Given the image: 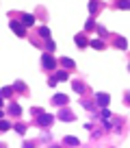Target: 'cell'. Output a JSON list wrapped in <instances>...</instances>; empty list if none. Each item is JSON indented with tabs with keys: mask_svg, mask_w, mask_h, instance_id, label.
Returning <instances> with one entry per match:
<instances>
[{
	"mask_svg": "<svg viewBox=\"0 0 130 148\" xmlns=\"http://www.w3.org/2000/svg\"><path fill=\"white\" fill-rule=\"evenodd\" d=\"M41 63H43V68H48V70L57 68V61H54L52 54H43V57H41Z\"/></svg>",
	"mask_w": 130,
	"mask_h": 148,
	"instance_id": "cell-1",
	"label": "cell"
},
{
	"mask_svg": "<svg viewBox=\"0 0 130 148\" xmlns=\"http://www.w3.org/2000/svg\"><path fill=\"white\" fill-rule=\"evenodd\" d=\"M11 31H15V33L20 35V37H24V24H22V22H11Z\"/></svg>",
	"mask_w": 130,
	"mask_h": 148,
	"instance_id": "cell-2",
	"label": "cell"
},
{
	"mask_svg": "<svg viewBox=\"0 0 130 148\" xmlns=\"http://www.w3.org/2000/svg\"><path fill=\"white\" fill-rule=\"evenodd\" d=\"M37 122L41 124V126H46V124H50V122H52V115H46V113H39V115H37Z\"/></svg>",
	"mask_w": 130,
	"mask_h": 148,
	"instance_id": "cell-3",
	"label": "cell"
},
{
	"mask_svg": "<svg viewBox=\"0 0 130 148\" xmlns=\"http://www.w3.org/2000/svg\"><path fill=\"white\" fill-rule=\"evenodd\" d=\"M22 24H24V26H33L35 24V15L24 13V15H22Z\"/></svg>",
	"mask_w": 130,
	"mask_h": 148,
	"instance_id": "cell-4",
	"label": "cell"
},
{
	"mask_svg": "<svg viewBox=\"0 0 130 148\" xmlns=\"http://www.w3.org/2000/svg\"><path fill=\"white\" fill-rule=\"evenodd\" d=\"M52 103H54V105H67V96H65V94H57Z\"/></svg>",
	"mask_w": 130,
	"mask_h": 148,
	"instance_id": "cell-5",
	"label": "cell"
},
{
	"mask_svg": "<svg viewBox=\"0 0 130 148\" xmlns=\"http://www.w3.org/2000/svg\"><path fill=\"white\" fill-rule=\"evenodd\" d=\"M76 44L80 46V48H85V46L89 44V41H87V37H85V35H76Z\"/></svg>",
	"mask_w": 130,
	"mask_h": 148,
	"instance_id": "cell-6",
	"label": "cell"
},
{
	"mask_svg": "<svg viewBox=\"0 0 130 148\" xmlns=\"http://www.w3.org/2000/svg\"><path fill=\"white\" fill-rule=\"evenodd\" d=\"M98 105L106 107V105H108V96H106V94H98Z\"/></svg>",
	"mask_w": 130,
	"mask_h": 148,
	"instance_id": "cell-7",
	"label": "cell"
},
{
	"mask_svg": "<svg viewBox=\"0 0 130 148\" xmlns=\"http://www.w3.org/2000/svg\"><path fill=\"white\" fill-rule=\"evenodd\" d=\"M59 118H61V120H67V122H72L74 115L69 113V111H61V113H59Z\"/></svg>",
	"mask_w": 130,
	"mask_h": 148,
	"instance_id": "cell-8",
	"label": "cell"
},
{
	"mask_svg": "<svg viewBox=\"0 0 130 148\" xmlns=\"http://www.w3.org/2000/svg\"><path fill=\"white\" fill-rule=\"evenodd\" d=\"M65 144H67V146H78L80 142H78L76 137H65Z\"/></svg>",
	"mask_w": 130,
	"mask_h": 148,
	"instance_id": "cell-9",
	"label": "cell"
},
{
	"mask_svg": "<svg viewBox=\"0 0 130 148\" xmlns=\"http://www.w3.org/2000/svg\"><path fill=\"white\" fill-rule=\"evenodd\" d=\"M61 63H63V68H72V65H74V61H72V59H67V57H63V59H61Z\"/></svg>",
	"mask_w": 130,
	"mask_h": 148,
	"instance_id": "cell-10",
	"label": "cell"
},
{
	"mask_svg": "<svg viewBox=\"0 0 130 148\" xmlns=\"http://www.w3.org/2000/svg\"><path fill=\"white\" fill-rule=\"evenodd\" d=\"M117 7H119V9H130V0H119Z\"/></svg>",
	"mask_w": 130,
	"mask_h": 148,
	"instance_id": "cell-11",
	"label": "cell"
},
{
	"mask_svg": "<svg viewBox=\"0 0 130 148\" xmlns=\"http://www.w3.org/2000/svg\"><path fill=\"white\" fill-rule=\"evenodd\" d=\"M54 81H67V72H57Z\"/></svg>",
	"mask_w": 130,
	"mask_h": 148,
	"instance_id": "cell-12",
	"label": "cell"
},
{
	"mask_svg": "<svg viewBox=\"0 0 130 148\" xmlns=\"http://www.w3.org/2000/svg\"><path fill=\"white\" fill-rule=\"evenodd\" d=\"M91 46H93L96 50H102V48H104V44H102L100 39H93V41H91Z\"/></svg>",
	"mask_w": 130,
	"mask_h": 148,
	"instance_id": "cell-13",
	"label": "cell"
},
{
	"mask_svg": "<svg viewBox=\"0 0 130 148\" xmlns=\"http://www.w3.org/2000/svg\"><path fill=\"white\" fill-rule=\"evenodd\" d=\"M39 35H41V37H50V29H46V26L39 29Z\"/></svg>",
	"mask_w": 130,
	"mask_h": 148,
	"instance_id": "cell-14",
	"label": "cell"
},
{
	"mask_svg": "<svg viewBox=\"0 0 130 148\" xmlns=\"http://www.w3.org/2000/svg\"><path fill=\"white\" fill-rule=\"evenodd\" d=\"M89 11H98V0H91V2H89Z\"/></svg>",
	"mask_w": 130,
	"mask_h": 148,
	"instance_id": "cell-15",
	"label": "cell"
},
{
	"mask_svg": "<svg viewBox=\"0 0 130 148\" xmlns=\"http://www.w3.org/2000/svg\"><path fill=\"white\" fill-rule=\"evenodd\" d=\"M11 113H13V115H20V107H18V105H11Z\"/></svg>",
	"mask_w": 130,
	"mask_h": 148,
	"instance_id": "cell-16",
	"label": "cell"
},
{
	"mask_svg": "<svg viewBox=\"0 0 130 148\" xmlns=\"http://www.w3.org/2000/svg\"><path fill=\"white\" fill-rule=\"evenodd\" d=\"M74 89H76L78 94H80V92H85V87H82V83H78V81H76V83H74Z\"/></svg>",
	"mask_w": 130,
	"mask_h": 148,
	"instance_id": "cell-17",
	"label": "cell"
},
{
	"mask_svg": "<svg viewBox=\"0 0 130 148\" xmlns=\"http://www.w3.org/2000/svg\"><path fill=\"white\" fill-rule=\"evenodd\" d=\"M117 46H119L121 50H126V39H124V37H119V39H117Z\"/></svg>",
	"mask_w": 130,
	"mask_h": 148,
	"instance_id": "cell-18",
	"label": "cell"
},
{
	"mask_svg": "<svg viewBox=\"0 0 130 148\" xmlns=\"http://www.w3.org/2000/svg\"><path fill=\"white\" fill-rule=\"evenodd\" d=\"M11 92H13V87H5V89H2V92H0V96H9Z\"/></svg>",
	"mask_w": 130,
	"mask_h": 148,
	"instance_id": "cell-19",
	"label": "cell"
},
{
	"mask_svg": "<svg viewBox=\"0 0 130 148\" xmlns=\"http://www.w3.org/2000/svg\"><path fill=\"white\" fill-rule=\"evenodd\" d=\"M102 118L108 120V118H111V111H108V109H102Z\"/></svg>",
	"mask_w": 130,
	"mask_h": 148,
	"instance_id": "cell-20",
	"label": "cell"
},
{
	"mask_svg": "<svg viewBox=\"0 0 130 148\" xmlns=\"http://www.w3.org/2000/svg\"><path fill=\"white\" fill-rule=\"evenodd\" d=\"M9 128V122H5V120H0V131H7Z\"/></svg>",
	"mask_w": 130,
	"mask_h": 148,
	"instance_id": "cell-21",
	"label": "cell"
},
{
	"mask_svg": "<svg viewBox=\"0 0 130 148\" xmlns=\"http://www.w3.org/2000/svg\"><path fill=\"white\" fill-rule=\"evenodd\" d=\"M0 105H2V98H0Z\"/></svg>",
	"mask_w": 130,
	"mask_h": 148,
	"instance_id": "cell-22",
	"label": "cell"
}]
</instances>
